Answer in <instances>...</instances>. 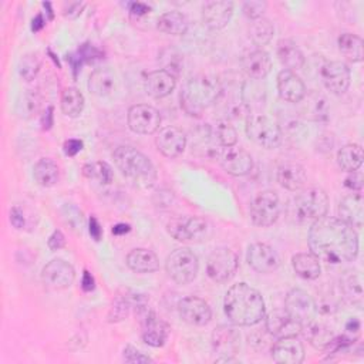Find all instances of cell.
Listing matches in <instances>:
<instances>
[{"label": "cell", "instance_id": "cell-1", "mask_svg": "<svg viewBox=\"0 0 364 364\" xmlns=\"http://www.w3.org/2000/svg\"><path fill=\"white\" fill-rule=\"evenodd\" d=\"M307 240L311 253L330 264L351 262L358 255L355 229L338 218L324 216L313 222Z\"/></svg>", "mask_w": 364, "mask_h": 364}, {"label": "cell", "instance_id": "cell-2", "mask_svg": "<svg viewBox=\"0 0 364 364\" xmlns=\"http://www.w3.org/2000/svg\"><path fill=\"white\" fill-rule=\"evenodd\" d=\"M223 310L229 321L236 326H255L264 318L266 313L262 294L247 283L229 287L225 294Z\"/></svg>", "mask_w": 364, "mask_h": 364}, {"label": "cell", "instance_id": "cell-3", "mask_svg": "<svg viewBox=\"0 0 364 364\" xmlns=\"http://www.w3.org/2000/svg\"><path fill=\"white\" fill-rule=\"evenodd\" d=\"M112 159L122 176L135 188L148 189L156 182V169L151 159L129 145H121L112 152Z\"/></svg>", "mask_w": 364, "mask_h": 364}, {"label": "cell", "instance_id": "cell-4", "mask_svg": "<svg viewBox=\"0 0 364 364\" xmlns=\"http://www.w3.org/2000/svg\"><path fill=\"white\" fill-rule=\"evenodd\" d=\"M220 94L222 85L218 77L212 74H198L182 88L181 107L188 115L199 117L218 101Z\"/></svg>", "mask_w": 364, "mask_h": 364}, {"label": "cell", "instance_id": "cell-5", "mask_svg": "<svg viewBox=\"0 0 364 364\" xmlns=\"http://www.w3.org/2000/svg\"><path fill=\"white\" fill-rule=\"evenodd\" d=\"M294 219L300 223L316 222L327 215L328 196L324 189L313 186L304 189L294 199Z\"/></svg>", "mask_w": 364, "mask_h": 364}, {"label": "cell", "instance_id": "cell-6", "mask_svg": "<svg viewBox=\"0 0 364 364\" xmlns=\"http://www.w3.org/2000/svg\"><path fill=\"white\" fill-rule=\"evenodd\" d=\"M246 134L255 144L266 149L277 148L283 141V132L279 124L262 114L247 117Z\"/></svg>", "mask_w": 364, "mask_h": 364}, {"label": "cell", "instance_id": "cell-7", "mask_svg": "<svg viewBox=\"0 0 364 364\" xmlns=\"http://www.w3.org/2000/svg\"><path fill=\"white\" fill-rule=\"evenodd\" d=\"M165 269L173 282L178 284H188L198 274L199 260L189 247H178L168 255Z\"/></svg>", "mask_w": 364, "mask_h": 364}, {"label": "cell", "instance_id": "cell-8", "mask_svg": "<svg viewBox=\"0 0 364 364\" xmlns=\"http://www.w3.org/2000/svg\"><path fill=\"white\" fill-rule=\"evenodd\" d=\"M284 311L291 320L303 327L313 323L317 316V304L314 299L303 289H291L284 299Z\"/></svg>", "mask_w": 364, "mask_h": 364}, {"label": "cell", "instance_id": "cell-9", "mask_svg": "<svg viewBox=\"0 0 364 364\" xmlns=\"http://www.w3.org/2000/svg\"><path fill=\"white\" fill-rule=\"evenodd\" d=\"M166 230L179 242H200L209 235V223L199 216H176L168 220Z\"/></svg>", "mask_w": 364, "mask_h": 364}, {"label": "cell", "instance_id": "cell-10", "mask_svg": "<svg viewBox=\"0 0 364 364\" xmlns=\"http://www.w3.org/2000/svg\"><path fill=\"white\" fill-rule=\"evenodd\" d=\"M237 255L225 246L216 247L210 252L206 260V274L216 283L229 282L237 270Z\"/></svg>", "mask_w": 364, "mask_h": 364}, {"label": "cell", "instance_id": "cell-11", "mask_svg": "<svg viewBox=\"0 0 364 364\" xmlns=\"http://www.w3.org/2000/svg\"><path fill=\"white\" fill-rule=\"evenodd\" d=\"M280 199L274 191H262L250 202V219L256 226H272L280 215Z\"/></svg>", "mask_w": 364, "mask_h": 364}, {"label": "cell", "instance_id": "cell-12", "mask_svg": "<svg viewBox=\"0 0 364 364\" xmlns=\"http://www.w3.org/2000/svg\"><path fill=\"white\" fill-rule=\"evenodd\" d=\"M128 127L132 132L149 135L159 129L161 114L156 108L148 104H136L128 109Z\"/></svg>", "mask_w": 364, "mask_h": 364}, {"label": "cell", "instance_id": "cell-13", "mask_svg": "<svg viewBox=\"0 0 364 364\" xmlns=\"http://www.w3.org/2000/svg\"><path fill=\"white\" fill-rule=\"evenodd\" d=\"M41 280L48 289L63 290L74 283L75 270L64 259H53L43 267Z\"/></svg>", "mask_w": 364, "mask_h": 364}, {"label": "cell", "instance_id": "cell-14", "mask_svg": "<svg viewBox=\"0 0 364 364\" xmlns=\"http://www.w3.org/2000/svg\"><path fill=\"white\" fill-rule=\"evenodd\" d=\"M246 259L249 266L259 273H272L280 266L279 253L267 243L256 242L247 247Z\"/></svg>", "mask_w": 364, "mask_h": 364}, {"label": "cell", "instance_id": "cell-15", "mask_svg": "<svg viewBox=\"0 0 364 364\" xmlns=\"http://www.w3.org/2000/svg\"><path fill=\"white\" fill-rule=\"evenodd\" d=\"M320 77L324 87L333 94H343L347 91L351 80L350 68L343 61H327L321 70Z\"/></svg>", "mask_w": 364, "mask_h": 364}, {"label": "cell", "instance_id": "cell-16", "mask_svg": "<svg viewBox=\"0 0 364 364\" xmlns=\"http://www.w3.org/2000/svg\"><path fill=\"white\" fill-rule=\"evenodd\" d=\"M178 313L181 318L191 326H205L212 318V309L200 297L189 296L178 303Z\"/></svg>", "mask_w": 364, "mask_h": 364}, {"label": "cell", "instance_id": "cell-17", "mask_svg": "<svg viewBox=\"0 0 364 364\" xmlns=\"http://www.w3.org/2000/svg\"><path fill=\"white\" fill-rule=\"evenodd\" d=\"M220 166L233 176H245L253 168V158L242 148L229 146L219 154Z\"/></svg>", "mask_w": 364, "mask_h": 364}, {"label": "cell", "instance_id": "cell-18", "mask_svg": "<svg viewBox=\"0 0 364 364\" xmlns=\"http://www.w3.org/2000/svg\"><path fill=\"white\" fill-rule=\"evenodd\" d=\"M272 358L277 364H300L304 360V346L296 336L279 337L272 347Z\"/></svg>", "mask_w": 364, "mask_h": 364}, {"label": "cell", "instance_id": "cell-19", "mask_svg": "<svg viewBox=\"0 0 364 364\" xmlns=\"http://www.w3.org/2000/svg\"><path fill=\"white\" fill-rule=\"evenodd\" d=\"M155 144H156L158 151L164 156L176 158V156L182 155V152L185 151L186 135L181 128L168 125V127H164L162 129H159V132L155 138Z\"/></svg>", "mask_w": 364, "mask_h": 364}, {"label": "cell", "instance_id": "cell-20", "mask_svg": "<svg viewBox=\"0 0 364 364\" xmlns=\"http://www.w3.org/2000/svg\"><path fill=\"white\" fill-rule=\"evenodd\" d=\"M213 351L220 357H233L240 347V334L235 327L230 326H219L213 330L210 338Z\"/></svg>", "mask_w": 364, "mask_h": 364}, {"label": "cell", "instance_id": "cell-21", "mask_svg": "<svg viewBox=\"0 0 364 364\" xmlns=\"http://www.w3.org/2000/svg\"><path fill=\"white\" fill-rule=\"evenodd\" d=\"M233 14V3L228 0H212L202 7V18L212 30L223 28Z\"/></svg>", "mask_w": 364, "mask_h": 364}, {"label": "cell", "instance_id": "cell-22", "mask_svg": "<svg viewBox=\"0 0 364 364\" xmlns=\"http://www.w3.org/2000/svg\"><path fill=\"white\" fill-rule=\"evenodd\" d=\"M277 90L280 97L289 102H300L306 97V85L301 78L286 68L277 74Z\"/></svg>", "mask_w": 364, "mask_h": 364}, {"label": "cell", "instance_id": "cell-23", "mask_svg": "<svg viewBox=\"0 0 364 364\" xmlns=\"http://www.w3.org/2000/svg\"><path fill=\"white\" fill-rule=\"evenodd\" d=\"M338 219L348 223L353 228H361L364 219V200L360 192L344 196L337 208Z\"/></svg>", "mask_w": 364, "mask_h": 364}, {"label": "cell", "instance_id": "cell-24", "mask_svg": "<svg viewBox=\"0 0 364 364\" xmlns=\"http://www.w3.org/2000/svg\"><path fill=\"white\" fill-rule=\"evenodd\" d=\"M243 73L252 80H263L272 70V58L264 50H253L240 60Z\"/></svg>", "mask_w": 364, "mask_h": 364}, {"label": "cell", "instance_id": "cell-25", "mask_svg": "<svg viewBox=\"0 0 364 364\" xmlns=\"http://www.w3.org/2000/svg\"><path fill=\"white\" fill-rule=\"evenodd\" d=\"M176 85V77L169 71L161 68L148 73L144 81L145 91L152 98H164L169 95Z\"/></svg>", "mask_w": 364, "mask_h": 364}, {"label": "cell", "instance_id": "cell-26", "mask_svg": "<svg viewBox=\"0 0 364 364\" xmlns=\"http://www.w3.org/2000/svg\"><path fill=\"white\" fill-rule=\"evenodd\" d=\"M169 326L158 318L154 311H148L142 321V340L151 347H162L169 336Z\"/></svg>", "mask_w": 364, "mask_h": 364}, {"label": "cell", "instance_id": "cell-27", "mask_svg": "<svg viewBox=\"0 0 364 364\" xmlns=\"http://www.w3.org/2000/svg\"><path fill=\"white\" fill-rule=\"evenodd\" d=\"M117 85V74L109 67L95 68L88 78V88L97 97H108L114 94Z\"/></svg>", "mask_w": 364, "mask_h": 364}, {"label": "cell", "instance_id": "cell-28", "mask_svg": "<svg viewBox=\"0 0 364 364\" xmlns=\"http://www.w3.org/2000/svg\"><path fill=\"white\" fill-rule=\"evenodd\" d=\"M276 179L279 185L283 186L284 189L296 192L304 186L307 181V175L301 165L296 162H286L277 168Z\"/></svg>", "mask_w": 364, "mask_h": 364}, {"label": "cell", "instance_id": "cell-29", "mask_svg": "<svg viewBox=\"0 0 364 364\" xmlns=\"http://www.w3.org/2000/svg\"><path fill=\"white\" fill-rule=\"evenodd\" d=\"M340 290L344 300L361 309L364 293H363V279L360 272L357 270L344 272V274L340 277Z\"/></svg>", "mask_w": 364, "mask_h": 364}, {"label": "cell", "instance_id": "cell-30", "mask_svg": "<svg viewBox=\"0 0 364 364\" xmlns=\"http://www.w3.org/2000/svg\"><path fill=\"white\" fill-rule=\"evenodd\" d=\"M127 266L136 273H152L159 269V259L152 250L136 247L127 255Z\"/></svg>", "mask_w": 364, "mask_h": 364}, {"label": "cell", "instance_id": "cell-31", "mask_svg": "<svg viewBox=\"0 0 364 364\" xmlns=\"http://www.w3.org/2000/svg\"><path fill=\"white\" fill-rule=\"evenodd\" d=\"M276 53H277V57H279L280 63L286 67V70L294 71V70L303 68L306 58H304V54L296 46L294 41H291L289 38L280 40L277 43Z\"/></svg>", "mask_w": 364, "mask_h": 364}, {"label": "cell", "instance_id": "cell-32", "mask_svg": "<svg viewBox=\"0 0 364 364\" xmlns=\"http://www.w3.org/2000/svg\"><path fill=\"white\" fill-rule=\"evenodd\" d=\"M266 328L277 337L296 336L301 331V326L291 320L286 311H274L266 318Z\"/></svg>", "mask_w": 364, "mask_h": 364}, {"label": "cell", "instance_id": "cell-33", "mask_svg": "<svg viewBox=\"0 0 364 364\" xmlns=\"http://www.w3.org/2000/svg\"><path fill=\"white\" fill-rule=\"evenodd\" d=\"M291 266L293 270L296 272L297 276L306 280H314L320 276L321 267H320V260L310 252H301L296 253L291 257Z\"/></svg>", "mask_w": 364, "mask_h": 364}, {"label": "cell", "instance_id": "cell-34", "mask_svg": "<svg viewBox=\"0 0 364 364\" xmlns=\"http://www.w3.org/2000/svg\"><path fill=\"white\" fill-rule=\"evenodd\" d=\"M33 176L40 186L51 188L58 182V165L50 158H41L33 166Z\"/></svg>", "mask_w": 364, "mask_h": 364}, {"label": "cell", "instance_id": "cell-35", "mask_svg": "<svg viewBox=\"0 0 364 364\" xmlns=\"http://www.w3.org/2000/svg\"><path fill=\"white\" fill-rule=\"evenodd\" d=\"M188 18L181 11H166L162 16H159L156 27L159 31L171 36H182L188 31Z\"/></svg>", "mask_w": 364, "mask_h": 364}, {"label": "cell", "instance_id": "cell-36", "mask_svg": "<svg viewBox=\"0 0 364 364\" xmlns=\"http://www.w3.org/2000/svg\"><path fill=\"white\" fill-rule=\"evenodd\" d=\"M364 159L363 148L357 144H347L341 146L337 152V164L343 171L354 172L357 171Z\"/></svg>", "mask_w": 364, "mask_h": 364}, {"label": "cell", "instance_id": "cell-37", "mask_svg": "<svg viewBox=\"0 0 364 364\" xmlns=\"http://www.w3.org/2000/svg\"><path fill=\"white\" fill-rule=\"evenodd\" d=\"M61 111L70 118H77L84 109V95L75 87H68L61 92Z\"/></svg>", "mask_w": 364, "mask_h": 364}, {"label": "cell", "instance_id": "cell-38", "mask_svg": "<svg viewBox=\"0 0 364 364\" xmlns=\"http://www.w3.org/2000/svg\"><path fill=\"white\" fill-rule=\"evenodd\" d=\"M363 40L353 33H344L338 37V48L341 54L353 63L363 61Z\"/></svg>", "mask_w": 364, "mask_h": 364}, {"label": "cell", "instance_id": "cell-39", "mask_svg": "<svg viewBox=\"0 0 364 364\" xmlns=\"http://www.w3.org/2000/svg\"><path fill=\"white\" fill-rule=\"evenodd\" d=\"M250 33V38L256 46H266L270 43V40L273 38L274 34V27L270 23V20L260 17L253 20V23L250 24L249 28Z\"/></svg>", "mask_w": 364, "mask_h": 364}, {"label": "cell", "instance_id": "cell-40", "mask_svg": "<svg viewBox=\"0 0 364 364\" xmlns=\"http://www.w3.org/2000/svg\"><path fill=\"white\" fill-rule=\"evenodd\" d=\"M303 330H304V334L309 338V341L314 347L323 348V350L328 346V343L334 337L333 331L328 327H326L324 324H317L316 320L313 323L307 324L306 327H303Z\"/></svg>", "mask_w": 364, "mask_h": 364}, {"label": "cell", "instance_id": "cell-41", "mask_svg": "<svg viewBox=\"0 0 364 364\" xmlns=\"http://www.w3.org/2000/svg\"><path fill=\"white\" fill-rule=\"evenodd\" d=\"M102 53L94 47L92 44H81L80 48L74 53V54H70L67 57V60L70 61L71 67H73V71H74V77L77 75V71L80 70V67L84 64V63H90V61H94L95 58H101Z\"/></svg>", "mask_w": 364, "mask_h": 364}, {"label": "cell", "instance_id": "cell-42", "mask_svg": "<svg viewBox=\"0 0 364 364\" xmlns=\"http://www.w3.org/2000/svg\"><path fill=\"white\" fill-rule=\"evenodd\" d=\"M82 173L88 179H94L101 183H105V185L111 183L112 178H114L112 168L104 161H95V162L85 164L82 166Z\"/></svg>", "mask_w": 364, "mask_h": 364}, {"label": "cell", "instance_id": "cell-43", "mask_svg": "<svg viewBox=\"0 0 364 364\" xmlns=\"http://www.w3.org/2000/svg\"><path fill=\"white\" fill-rule=\"evenodd\" d=\"M40 67H41V60L38 54L28 53V54H24L18 63V74L23 80L31 81L40 71Z\"/></svg>", "mask_w": 364, "mask_h": 364}, {"label": "cell", "instance_id": "cell-44", "mask_svg": "<svg viewBox=\"0 0 364 364\" xmlns=\"http://www.w3.org/2000/svg\"><path fill=\"white\" fill-rule=\"evenodd\" d=\"M215 135H216V139L219 141V144L225 148L235 146L237 142V132H236L235 127L226 119H222L216 124Z\"/></svg>", "mask_w": 364, "mask_h": 364}, {"label": "cell", "instance_id": "cell-45", "mask_svg": "<svg viewBox=\"0 0 364 364\" xmlns=\"http://www.w3.org/2000/svg\"><path fill=\"white\" fill-rule=\"evenodd\" d=\"M40 108V97L36 92H26L20 102V112L24 117L34 115Z\"/></svg>", "mask_w": 364, "mask_h": 364}, {"label": "cell", "instance_id": "cell-46", "mask_svg": "<svg viewBox=\"0 0 364 364\" xmlns=\"http://www.w3.org/2000/svg\"><path fill=\"white\" fill-rule=\"evenodd\" d=\"M129 313V303L125 299H115V301L112 303V307L109 309L108 313V321H121L124 318H127Z\"/></svg>", "mask_w": 364, "mask_h": 364}, {"label": "cell", "instance_id": "cell-47", "mask_svg": "<svg viewBox=\"0 0 364 364\" xmlns=\"http://www.w3.org/2000/svg\"><path fill=\"white\" fill-rule=\"evenodd\" d=\"M63 216L65 219L67 223H70L73 226V229H77V230H81L82 225H84V218H82V213L78 208H75L74 205H65L63 208Z\"/></svg>", "mask_w": 364, "mask_h": 364}, {"label": "cell", "instance_id": "cell-48", "mask_svg": "<svg viewBox=\"0 0 364 364\" xmlns=\"http://www.w3.org/2000/svg\"><path fill=\"white\" fill-rule=\"evenodd\" d=\"M267 3L262 1V0H249L243 3V13L246 17L256 20L263 17V13L266 11Z\"/></svg>", "mask_w": 364, "mask_h": 364}, {"label": "cell", "instance_id": "cell-49", "mask_svg": "<svg viewBox=\"0 0 364 364\" xmlns=\"http://www.w3.org/2000/svg\"><path fill=\"white\" fill-rule=\"evenodd\" d=\"M122 360H124L125 363H131V364H141V363H152V361H154L149 355L141 353L139 350H136V348L132 347V346H127V347L124 348V351H122Z\"/></svg>", "mask_w": 364, "mask_h": 364}, {"label": "cell", "instance_id": "cell-50", "mask_svg": "<svg viewBox=\"0 0 364 364\" xmlns=\"http://www.w3.org/2000/svg\"><path fill=\"white\" fill-rule=\"evenodd\" d=\"M363 173L361 172H350V175L344 179V186L353 192H360L363 189Z\"/></svg>", "mask_w": 364, "mask_h": 364}, {"label": "cell", "instance_id": "cell-51", "mask_svg": "<svg viewBox=\"0 0 364 364\" xmlns=\"http://www.w3.org/2000/svg\"><path fill=\"white\" fill-rule=\"evenodd\" d=\"M47 246H48L50 250H60L61 247H64V246H65V237H64L63 232L58 230V229H55V230L50 235V237H48V240H47Z\"/></svg>", "mask_w": 364, "mask_h": 364}, {"label": "cell", "instance_id": "cell-52", "mask_svg": "<svg viewBox=\"0 0 364 364\" xmlns=\"http://www.w3.org/2000/svg\"><path fill=\"white\" fill-rule=\"evenodd\" d=\"M84 144L81 139H75V138H71V139H67L63 145V149H64V154L67 156H75L81 149H82Z\"/></svg>", "mask_w": 364, "mask_h": 364}, {"label": "cell", "instance_id": "cell-53", "mask_svg": "<svg viewBox=\"0 0 364 364\" xmlns=\"http://www.w3.org/2000/svg\"><path fill=\"white\" fill-rule=\"evenodd\" d=\"M10 222L16 229H23L26 225V219H24V213L21 210V208L18 206H13L10 209Z\"/></svg>", "mask_w": 364, "mask_h": 364}, {"label": "cell", "instance_id": "cell-54", "mask_svg": "<svg viewBox=\"0 0 364 364\" xmlns=\"http://www.w3.org/2000/svg\"><path fill=\"white\" fill-rule=\"evenodd\" d=\"M82 7H84V3H80V1L67 3L65 7H64V16L68 17V18H75V17L80 16Z\"/></svg>", "mask_w": 364, "mask_h": 364}, {"label": "cell", "instance_id": "cell-55", "mask_svg": "<svg viewBox=\"0 0 364 364\" xmlns=\"http://www.w3.org/2000/svg\"><path fill=\"white\" fill-rule=\"evenodd\" d=\"M128 7H129L131 14L138 16V17L139 16H145V14H148L151 11V7L146 3H142V1H131L128 4Z\"/></svg>", "mask_w": 364, "mask_h": 364}, {"label": "cell", "instance_id": "cell-56", "mask_svg": "<svg viewBox=\"0 0 364 364\" xmlns=\"http://www.w3.org/2000/svg\"><path fill=\"white\" fill-rule=\"evenodd\" d=\"M90 235H91V237L94 239V240H100L101 239V236H102V228H101V225H100V222H98V219L95 218V216H91L90 218Z\"/></svg>", "mask_w": 364, "mask_h": 364}, {"label": "cell", "instance_id": "cell-57", "mask_svg": "<svg viewBox=\"0 0 364 364\" xmlns=\"http://www.w3.org/2000/svg\"><path fill=\"white\" fill-rule=\"evenodd\" d=\"M54 108L51 105H48L46 108V111L43 112L41 115V125H43V129H50L54 124Z\"/></svg>", "mask_w": 364, "mask_h": 364}, {"label": "cell", "instance_id": "cell-58", "mask_svg": "<svg viewBox=\"0 0 364 364\" xmlns=\"http://www.w3.org/2000/svg\"><path fill=\"white\" fill-rule=\"evenodd\" d=\"M81 287H82L84 291H91V290H94V287H95L94 277H92V274H91L88 270H84V272H82Z\"/></svg>", "mask_w": 364, "mask_h": 364}, {"label": "cell", "instance_id": "cell-59", "mask_svg": "<svg viewBox=\"0 0 364 364\" xmlns=\"http://www.w3.org/2000/svg\"><path fill=\"white\" fill-rule=\"evenodd\" d=\"M46 21H47V18H44V16H43L41 13H38V14L33 18V21H31V30H33V31H40V30L46 26Z\"/></svg>", "mask_w": 364, "mask_h": 364}, {"label": "cell", "instance_id": "cell-60", "mask_svg": "<svg viewBox=\"0 0 364 364\" xmlns=\"http://www.w3.org/2000/svg\"><path fill=\"white\" fill-rule=\"evenodd\" d=\"M360 327H361V324H360V321H358L357 318H350V320L347 321V324H346L347 333H353V334H357L358 330H360Z\"/></svg>", "mask_w": 364, "mask_h": 364}, {"label": "cell", "instance_id": "cell-61", "mask_svg": "<svg viewBox=\"0 0 364 364\" xmlns=\"http://www.w3.org/2000/svg\"><path fill=\"white\" fill-rule=\"evenodd\" d=\"M131 230V226L128 223H118L112 228V233L114 235H125Z\"/></svg>", "mask_w": 364, "mask_h": 364}]
</instances>
